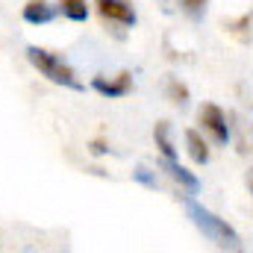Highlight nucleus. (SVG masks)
<instances>
[{"instance_id":"f257e3e1","label":"nucleus","mask_w":253,"mask_h":253,"mask_svg":"<svg viewBox=\"0 0 253 253\" xmlns=\"http://www.w3.org/2000/svg\"><path fill=\"white\" fill-rule=\"evenodd\" d=\"M186 212H189L191 224L215 245V248H221V251H242L245 245H242V236L224 221V218H218L215 212H209L206 206H200V203H194V200H186Z\"/></svg>"},{"instance_id":"f03ea898","label":"nucleus","mask_w":253,"mask_h":253,"mask_svg":"<svg viewBox=\"0 0 253 253\" xmlns=\"http://www.w3.org/2000/svg\"><path fill=\"white\" fill-rule=\"evenodd\" d=\"M27 59H30V65L42 77H47L50 83L65 85V88H83L80 80H77V74H74V68L65 62L62 56H56V53H50L44 47H27Z\"/></svg>"},{"instance_id":"7ed1b4c3","label":"nucleus","mask_w":253,"mask_h":253,"mask_svg":"<svg viewBox=\"0 0 253 253\" xmlns=\"http://www.w3.org/2000/svg\"><path fill=\"white\" fill-rule=\"evenodd\" d=\"M94 9L103 18V24L115 30V36H124V30L135 27V21H138L135 6L129 0H94Z\"/></svg>"},{"instance_id":"20e7f679","label":"nucleus","mask_w":253,"mask_h":253,"mask_svg":"<svg viewBox=\"0 0 253 253\" xmlns=\"http://www.w3.org/2000/svg\"><path fill=\"white\" fill-rule=\"evenodd\" d=\"M197 124H200V129H203L215 144H227V141H230V124H227V115L221 112V106L203 103V106L197 109Z\"/></svg>"},{"instance_id":"39448f33","label":"nucleus","mask_w":253,"mask_h":253,"mask_svg":"<svg viewBox=\"0 0 253 253\" xmlns=\"http://www.w3.org/2000/svg\"><path fill=\"white\" fill-rule=\"evenodd\" d=\"M94 91H100L103 97H126L129 91H132V74L129 71H121V74H115V77H94Z\"/></svg>"},{"instance_id":"423d86ee","label":"nucleus","mask_w":253,"mask_h":253,"mask_svg":"<svg viewBox=\"0 0 253 253\" xmlns=\"http://www.w3.org/2000/svg\"><path fill=\"white\" fill-rule=\"evenodd\" d=\"M162 171H165V174H168V177H171L183 191H189V194H194V191L200 189V180H197L191 171H186L177 159H174V162H171V159H162Z\"/></svg>"},{"instance_id":"0eeeda50","label":"nucleus","mask_w":253,"mask_h":253,"mask_svg":"<svg viewBox=\"0 0 253 253\" xmlns=\"http://www.w3.org/2000/svg\"><path fill=\"white\" fill-rule=\"evenodd\" d=\"M56 18V6L47 0H30L24 6V21L27 24H50Z\"/></svg>"},{"instance_id":"6e6552de","label":"nucleus","mask_w":253,"mask_h":253,"mask_svg":"<svg viewBox=\"0 0 253 253\" xmlns=\"http://www.w3.org/2000/svg\"><path fill=\"white\" fill-rule=\"evenodd\" d=\"M186 150H189L194 165H206L209 162V144L197 129H186Z\"/></svg>"},{"instance_id":"1a4fd4ad","label":"nucleus","mask_w":253,"mask_h":253,"mask_svg":"<svg viewBox=\"0 0 253 253\" xmlns=\"http://www.w3.org/2000/svg\"><path fill=\"white\" fill-rule=\"evenodd\" d=\"M153 141H156L162 159H171V162L177 159V150H174V144H171V135H168V124H165V121H159V124L153 126Z\"/></svg>"},{"instance_id":"9d476101","label":"nucleus","mask_w":253,"mask_h":253,"mask_svg":"<svg viewBox=\"0 0 253 253\" xmlns=\"http://www.w3.org/2000/svg\"><path fill=\"white\" fill-rule=\"evenodd\" d=\"M56 12H62L65 18H71V21H85L91 9H88L85 0H59L56 3Z\"/></svg>"},{"instance_id":"9b49d317","label":"nucleus","mask_w":253,"mask_h":253,"mask_svg":"<svg viewBox=\"0 0 253 253\" xmlns=\"http://www.w3.org/2000/svg\"><path fill=\"white\" fill-rule=\"evenodd\" d=\"M177 6H180V12H183V15H189L191 21H200V18L206 15L209 0H177Z\"/></svg>"},{"instance_id":"f8f14e48","label":"nucleus","mask_w":253,"mask_h":253,"mask_svg":"<svg viewBox=\"0 0 253 253\" xmlns=\"http://www.w3.org/2000/svg\"><path fill=\"white\" fill-rule=\"evenodd\" d=\"M168 97H171L174 103H180V106H183V103L189 100V88H186L183 83H177V80H171V83H168Z\"/></svg>"},{"instance_id":"ddd939ff","label":"nucleus","mask_w":253,"mask_h":253,"mask_svg":"<svg viewBox=\"0 0 253 253\" xmlns=\"http://www.w3.org/2000/svg\"><path fill=\"white\" fill-rule=\"evenodd\" d=\"M135 180H138V183H144V186H156V180L147 174V168H138V171H135Z\"/></svg>"},{"instance_id":"4468645a","label":"nucleus","mask_w":253,"mask_h":253,"mask_svg":"<svg viewBox=\"0 0 253 253\" xmlns=\"http://www.w3.org/2000/svg\"><path fill=\"white\" fill-rule=\"evenodd\" d=\"M245 186H248V189H251V194H253V168L245 174Z\"/></svg>"}]
</instances>
